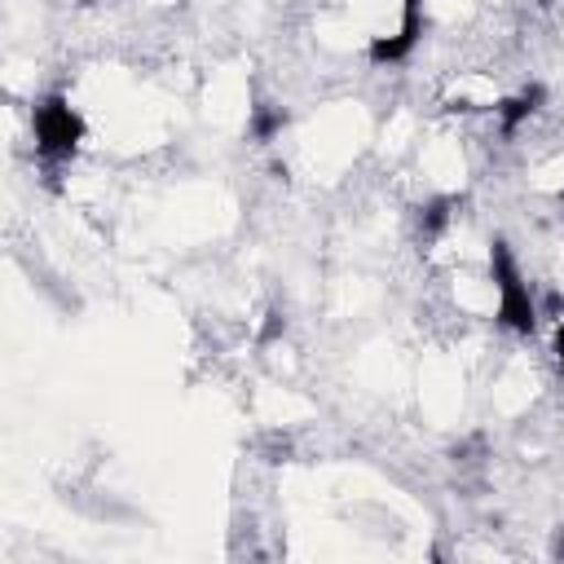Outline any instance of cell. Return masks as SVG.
Instances as JSON below:
<instances>
[{
    "label": "cell",
    "mask_w": 564,
    "mask_h": 564,
    "mask_svg": "<svg viewBox=\"0 0 564 564\" xmlns=\"http://www.w3.org/2000/svg\"><path fill=\"white\" fill-rule=\"evenodd\" d=\"M494 286H498V322L511 326V330H520V335H529L538 308H533L529 286L520 282V273H516V264H511V256H507L502 242H494Z\"/></svg>",
    "instance_id": "6da1fadb"
},
{
    "label": "cell",
    "mask_w": 564,
    "mask_h": 564,
    "mask_svg": "<svg viewBox=\"0 0 564 564\" xmlns=\"http://www.w3.org/2000/svg\"><path fill=\"white\" fill-rule=\"evenodd\" d=\"M84 137V119L62 101V97H48L35 106V145L44 159H66Z\"/></svg>",
    "instance_id": "7a4b0ae2"
},
{
    "label": "cell",
    "mask_w": 564,
    "mask_h": 564,
    "mask_svg": "<svg viewBox=\"0 0 564 564\" xmlns=\"http://www.w3.org/2000/svg\"><path fill=\"white\" fill-rule=\"evenodd\" d=\"M419 35H423V18H419V0H405V13H401V31H392V35H379L375 44H370V62H401L414 44H419Z\"/></svg>",
    "instance_id": "3957f363"
},
{
    "label": "cell",
    "mask_w": 564,
    "mask_h": 564,
    "mask_svg": "<svg viewBox=\"0 0 564 564\" xmlns=\"http://www.w3.org/2000/svg\"><path fill=\"white\" fill-rule=\"evenodd\" d=\"M282 123H286V115H282V110H264V115H256V123H251V132H256L260 141H269V137H273V132H278Z\"/></svg>",
    "instance_id": "277c9868"
},
{
    "label": "cell",
    "mask_w": 564,
    "mask_h": 564,
    "mask_svg": "<svg viewBox=\"0 0 564 564\" xmlns=\"http://www.w3.org/2000/svg\"><path fill=\"white\" fill-rule=\"evenodd\" d=\"M555 348H560V366H564V317H560V335H555Z\"/></svg>",
    "instance_id": "5b68a950"
}]
</instances>
